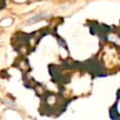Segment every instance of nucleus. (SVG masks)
<instances>
[{"label": "nucleus", "mask_w": 120, "mask_h": 120, "mask_svg": "<svg viewBox=\"0 0 120 120\" xmlns=\"http://www.w3.org/2000/svg\"><path fill=\"white\" fill-rule=\"evenodd\" d=\"M48 17H49V14H47V13H45V12H43V13H38V14H36V15L32 16L31 18H29L28 21H27V23H28V24H33V23H36V22H39L40 20L45 19V18H48Z\"/></svg>", "instance_id": "obj_1"}]
</instances>
